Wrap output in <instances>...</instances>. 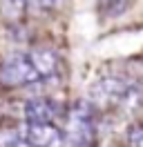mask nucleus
I'll return each instance as SVG.
<instances>
[{"label": "nucleus", "instance_id": "nucleus-1", "mask_svg": "<svg viewBox=\"0 0 143 147\" xmlns=\"http://www.w3.org/2000/svg\"><path fill=\"white\" fill-rule=\"evenodd\" d=\"M58 74V54L54 49H31L5 58L0 63V87L14 89L52 80Z\"/></svg>", "mask_w": 143, "mask_h": 147}, {"label": "nucleus", "instance_id": "nucleus-2", "mask_svg": "<svg viewBox=\"0 0 143 147\" xmlns=\"http://www.w3.org/2000/svg\"><path fill=\"white\" fill-rule=\"evenodd\" d=\"M98 109H121L134 111L143 105V85L116 76H105L89 87V98Z\"/></svg>", "mask_w": 143, "mask_h": 147}, {"label": "nucleus", "instance_id": "nucleus-3", "mask_svg": "<svg viewBox=\"0 0 143 147\" xmlns=\"http://www.w3.org/2000/svg\"><path fill=\"white\" fill-rule=\"evenodd\" d=\"M96 140H98L96 107L87 98L76 100L67 114V143L72 147H96Z\"/></svg>", "mask_w": 143, "mask_h": 147}, {"label": "nucleus", "instance_id": "nucleus-4", "mask_svg": "<svg viewBox=\"0 0 143 147\" xmlns=\"http://www.w3.org/2000/svg\"><path fill=\"white\" fill-rule=\"evenodd\" d=\"M22 140L29 147H63L65 134L56 123H27Z\"/></svg>", "mask_w": 143, "mask_h": 147}, {"label": "nucleus", "instance_id": "nucleus-5", "mask_svg": "<svg viewBox=\"0 0 143 147\" xmlns=\"http://www.w3.org/2000/svg\"><path fill=\"white\" fill-rule=\"evenodd\" d=\"M61 114V105L54 102L52 98H31L25 105L27 123H56Z\"/></svg>", "mask_w": 143, "mask_h": 147}, {"label": "nucleus", "instance_id": "nucleus-6", "mask_svg": "<svg viewBox=\"0 0 143 147\" xmlns=\"http://www.w3.org/2000/svg\"><path fill=\"white\" fill-rule=\"evenodd\" d=\"M14 7L18 9H25V11H31V13H40V11H49L54 9L56 0H9Z\"/></svg>", "mask_w": 143, "mask_h": 147}, {"label": "nucleus", "instance_id": "nucleus-7", "mask_svg": "<svg viewBox=\"0 0 143 147\" xmlns=\"http://www.w3.org/2000/svg\"><path fill=\"white\" fill-rule=\"evenodd\" d=\"M98 7L105 16H116L127 7V0H98Z\"/></svg>", "mask_w": 143, "mask_h": 147}, {"label": "nucleus", "instance_id": "nucleus-8", "mask_svg": "<svg viewBox=\"0 0 143 147\" xmlns=\"http://www.w3.org/2000/svg\"><path fill=\"white\" fill-rule=\"evenodd\" d=\"M127 147H143V125H134L127 131Z\"/></svg>", "mask_w": 143, "mask_h": 147}, {"label": "nucleus", "instance_id": "nucleus-9", "mask_svg": "<svg viewBox=\"0 0 143 147\" xmlns=\"http://www.w3.org/2000/svg\"><path fill=\"white\" fill-rule=\"evenodd\" d=\"M2 147H29V145H27V143L22 140V138H14V140H9V143H5Z\"/></svg>", "mask_w": 143, "mask_h": 147}]
</instances>
